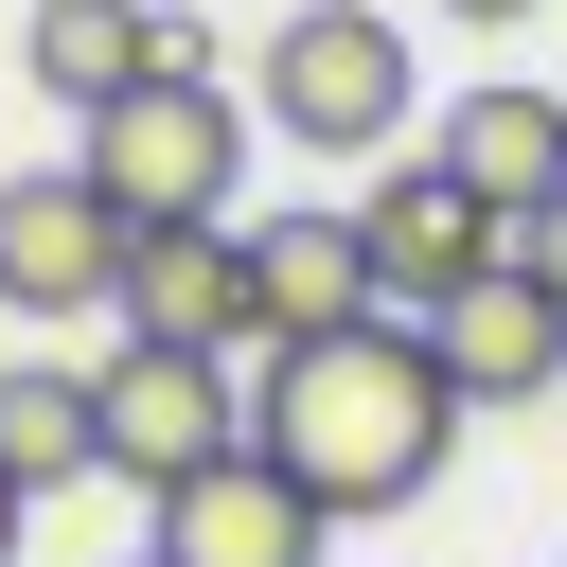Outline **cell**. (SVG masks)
I'll list each match as a JSON object with an SVG mask.
<instances>
[{
    "label": "cell",
    "instance_id": "cell-12",
    "mask_svg": "<svg viewBox=\"0 0 567 567\" xmlns=\"http://www.w3.org/2000/svg\"><path fill=\"white\" fill-rule=\"evenodd\" d=\"M443 159L532 230V213L567 195V89H514V71H496V89H461V106H443Z\"/></svg>",
    "mask_w": 567,
    "mask_h": 567
},
{
    "label": "cell",
    "instance_id": "cell-1",
    "mask_svg": "<svg viewBox=\"0 0 567 567\" xmlns=\"http://www.w3.org/2000/svg\"><path fill=\"white\" fill-rule=\"evenodd\" d=\"M461 425H478V408L443 390L425 319H354V337H284V354H248V443H266L337 532L408 514V496L443 478Z\"/></svg>",
    "mask_w": 567,
    "mask_h": 567
},
{
    "label": "cell",
    "instance_id": "cell-3",
    "mask_svg": "<svg viewBox=\"0 0 567 567\" xmlns=\"http://www.w3.org/2000/svg\"><path fill=\"white\" fill-rule=\"evenodd\" d=\"M248 106H266V142H301V159H408V18H390V0H301V18L266 35Z\"/></svg>",
    "mask_w": 567,
    "mask_h": 567
},
{
    "label": "cell",
    "instance_id": "cell-2",
    "mask_svg": "<svg viewBox=\"0 0 567 567\" xmlns=\"http://www.w3.org/2000/svg\"><path fill=\"white\" fill-rule=\"evenodd\" d=\"M248 142H266V106H248V89H213V71L177 53V71H159V89H124L106 124H71V177H89L124 230H230Z\"/></svg>",
    "mask_w": 567,
    "mask_h": 567
},
{
    "label": "cell",
    "instance_id": "cell-13",
    "mask_svg": "<svg viewBox=\"0 0 567 567\" xmlns=\"http://www.w3.org/2000/svg\"><path fill=\"white\" fill-rule=\"evenodd\" d=\"M0 478H18V496H71V478H106L89 354H0Z\"/></svg>",
    "mask_w": 567,
    "mask_h": 567
},
{
    "label": "cell",
    "instance_id": "cell-14",
    "mask_svg": "<svg viewBox=\"0 0 567 567\" xmlns=\"http://www.w3.org/2000/svg\"><path fill=\"white\" fill-rule=\"evenodd\" d=\"M514 266H532V284H567V195H549V213L514 230Z\"/></svg>",
    "mask_w": 567,
    "mask_h": 567
},
{
    "label": "cell",
    "instance_id": "cell-17",
    "mask_svg": "<svg viewBox=\"0 0 567 567\" xmlns=\"http://www.w3.org/2000/svg\"><path fill=\"white\" fill-rule=\"evenodd\" d=\"M124 567H159V549H124Z\"/></svg>",
    "mask_w": 567,
    "mask_h": 567
},
{
    "label": "cell",
    "instance_id": "cell-10",
    "mask_svg": "<svg viewBox=\"0 0 567 567\" xmlns=\"http://www.w3.org/2000/svg\"><path fill=\"white\" fill-rule=\"evenodd\" d=\"M425 354H443L461 408H532V390H567V284L496 266V284H461V301L425 319Z\"/></svg>",
    "mask_w": 567,
    "mask_h": 567
},
{
    "label": "cell",
    "instance_id": "cell-16",
    "mask_svg": "<svg viewBox=\"0 0 567 567\" xmlns=\"http://www.w3.org/2000/svg\"><path fill=\"white\" fill-rule=\"evenodd\" d=\"M18 514H35V496H18V478H0V567H18Z\"/></svg>",
    "mask_w": 567,
    "mask_h": 567
},
{
    "label": "cell",
    "instance_id": "cell-11",
    "mask_svg": "<svg viewBox=\"0 0 567 567\" xmlns=\"http://www.w3.org/2000/svg\"><path fill=\"white\" fill-rule=\"evenodd\" d=\"M248 284H266V354H284V337H354V319H390L354 213H248Z\"/></svg>",
    "mask_w": 567,
    "mask_h": 567
},
{
    "label": "cell",
    "instance_id": "cell-5",
    "mask_svg": "<svg viewBox=\"0 0 567 567\" xmlns=\"http://www.w3.org/2000/svg\"><path fill=\"white\" fill-rule=\"evenodd\" d=\"M89 408H106V478L124 496H177L248 443V372L230 354H159V337H106L89 354Z\"/></svg>",
    "mask_w": 567,
    "mask_h": 567
},
{
    "label": "cell",
    "instance_id": "cell-9",
    "mask_svg": "<svg viewBox=\"0 0 567 567\" xmlns=\"http://www.w3.org/2000/svg\"><path fill=\"white\" fill-rule=\"evenodd\" d=\"M195 35H177V0H18V71L71 106V124H106L124 89H159Z\"/></svg>",
    "mask_w": 567,
    "mask_h": 567
},
{
    "label": "cell",
    "instance_id": "cell-4",
    "mask_svg": "<svg viewBox=\"0 0 567 567\" xmlns=\"http://www.w3.org/2000/svg\"><path fill=\"white\" fill-rule=\"evenodd\" d=\"M354 248H372V301H390V319H443L461 284H496V266H514V213H496L443 142H408V159H372V177H354Z\"/></svg>",
    "mask_w": 567,
    "mask_h": 567
},
{
    "label": "cell",
    "instance_id": "cell-15",
    "mask_svg": "<svg viewBox=\"0 0 567 567\" xmlns=\"http://www.w3.org/2000/svg\"><path fill=\"white\" fill-rule=\"evenodd\" d=\"M443 18H478V35H514V18H549V0H443Z\"/></svg>",
    "mask_w": 567,
    "mask_h": 567
},
{
    "label": "cell",
    "instance_id": "cell-7",
    "mask_svg": "<svg viewBox=\"0 0 567 567\" xmlns=\"http://www.w3.org/2000/svg\"><path fill=\"white\" fill-rule=\"evenodd\" d=\"M142 549H159V567H337V514H319L266 443H230L213 478L142 496Z\"/></svg>",
    "mask_w": 567,
    "mask_h": 567
},
{
    "label": "cell",
    "instance_id": "cell-6",
    "mask_svg": "<svg viewBox=\"0 0 567 567\" xmlns=\"http://www.w3.org/2000/svg\"><path fill=\"white\" fill-rule=\"evenodd\" d=\"M124 213L71 177V159H35V177H0V319H35V337H71V319H106L124 301Z\"/></svg>",
    "mask_w": 567,
    "mask_h": 567
},
{
    "label": "cell",
    "instance_id": "cell-8",
    "mask_svg": "<svg viewBox=\"0 0 567 567\" xmlns=\"http://www.w3.org/2000/svg\"><path fill=\"white\" fill-rule=\"evenodd\" d=\"M106 337H159V354H266V284H248V213L230 230H142L124 248V301H106Z\"/></svg>",
    "mask_w": 567,
    "mask_h": 567
}]
</instances>
